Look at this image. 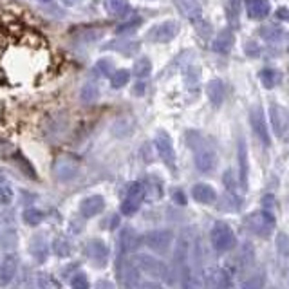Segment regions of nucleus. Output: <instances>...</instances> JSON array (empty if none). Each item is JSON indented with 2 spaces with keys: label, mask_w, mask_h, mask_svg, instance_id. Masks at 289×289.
Instances as JSON below:
<instances>
[{
  "label": "nucleus",
  "mask_w": 289,
  "mask_h": 289,
  "mask_svg": "<svg viewBox=\"0 0 289 289\" xmlns=\"http://www.w3.org/2000/svg\"><path fill=\"white\" fill-rule=\"evenodd\" d=\"M22 217H24V222L29 224V226H37V224H40L43 221V213L40 210H37V208H27Z\"/></svg>",
  "instance_id": "obj_32"
},
{
  "label": "nucleus",
  "mask_w": 289,
  "mask_h": 289,
  "mask_svg": "<svg viewBox=\"0 0 289 289\" xmlns=\"http://www.w3.org/2000/svg\"><path fill=\"white\" fill-rule=\"evenodd\" d=\"M239 11H241V0H231L230 2V20L235 22L239 18Z\"/></svg>",
  "instance_id": "obj_44"
},
{
  "label": "nucleus",
  "mask_w": 289,
  "mask_h": 289,
  "mask_svg": "<svg viewBox=\"0 0 289 289\" xmlns=\"http://www.w3.org/2000/svg\"><path fill=\"white\" fill-rule=\"evenodd\" d=\"M173 241V235L170 230H154L150 233H147L145 237V244H147L152 251L165 253L170 248Z\"/></svg>",
  "instance_id": "obj_9"
},
{
  "label": "nucleus",
  "mask_w": 289,
  "mask_h": 289,
  "mask_svg": "<svg viewBox=\"0 0 289 289\" xmlns=\"http://www.w3.org/2000/svg\"><path fill=\"white\" fill-rule=\"evenodd\" d=\"M13 203V190L5 181H0V206H7Z\"/></svg>",
  "instance_id": "obj_36"
},
{
  "label": "nucleus",
  "mask_w": 289,
  "mask_h": 289,
  "mask_svg": "<svg viewBox=\"0 0 289 289\" xmlns=\"http://www.w3.org/2000/svg\"><path fill=\"white\" fill-rule=\"evenodd\" d=\"M249 121H251V128L255 132V136L264 143V147H269L271 145V136H269L268 125H266V120H264L262 109L253 107L251 112H249Z\"/></svg>",
  "instance_id": "obj_10"
},
{
  "label": "nucleus",
  "mask_w": 289,
  "mask_h": 289,
  "mask_svg": "<svg viewBox=\"0 0 289 289\" xmlns=\"http://www.w3.org/2000/svg\"><path fill=\"white\" fill-rule=\"evenodd\" d=\"M211 244L219 253L230 251L231 248L235 246V235L228 224L224 222H217L215 226L211 228Z\"/></svg>",
  "instance_id": "obj_6"
},
{
  "label": "nucleus",
  "mask_w": 289,
  "mask_h": 289,
  "mask_svg": "<svg viewBox=\"0 0 289 289\" xmlns=\"http://www.w3.org/2000/svg\"><path fill=\"white\" fill-rule=\"evenodd\" d=\"M105 7H107V11L114 16L125 15L126 11H128L126 0H105Z\"/></svg>",
  "instance_id": "obj_28"
},
{
  "label": "nucleus",
  "mask_w": 289,
  "mask_h": 289,
  "mask_svg": "<svg viewBox=\"0 0 289 289\" xmlns=\"http://www.w3.org/2000/svg\"><path fill=\"white\" fill-rule=\"evenodd\" d=\"M136 266L139 268V271L143 273H147L148 277H152V279H168V268H166V264L158 260L156 257H150V255H137L136 257Z\"/></svg>",
  "instance_id": "obj_5"
},
{
  "label": "nucleus",
  "mask_w": 289,
  "mask_h": 289,
  "mask_svg": "<svg viewBox=\"0 0 289 289\" xmlns=\"http://www.w3.org/2000/svg\"><path fill=\"white\" fill-rule=\"evenodd\" d=\"M179 33V24L173 20H165L159 22L156 26H152L147 33V40L152 43H168L173 38L177 37Z\"/></svg>",
  "instance_id": "obj_3"
},
{
  "label": "nucleus",
  "mask_w": 289,
  "mask_h": 289,
  "mask_svg": "<svg viewBox=\"0 0 289 289\" xmlns=\"http://www.w3.org/2000/svg\"><path fill=\"white\" fill-rule=\"evenodd\" d=\"M205 284L210 288H230V275L221 268H210L205 273Z\"/></svg>",
  "instance_id": "obj_18"
},
{
  "label": "nucleus",
  "mask_w": 289,
  "mask_h": 289,
  "mask_svg": "<svg viewBox=\"0 0 289 289\" xmlns=\"http://www.w3.org/2000/svg\"><path fill=\"white\" fill-rule=\"evenodd\" d=\"M31 255L37 258L38 262H43L47 258V244L42 237H35L31 242Z\"/></svg>",
  "instance_id": "obj_26"
},
{
  "label": "nucleus",
  "mask_w": 289,
  "mask_h": 289,
  "mask_svg": "<svg viewBox=\"0 0 289 289\" xmlns=\"http://www.w3.org/2000/svg\"><path fill=\"white\" fill-rule=\"evenodd\" d=\"M269 118H271V125L275 128V134L279 137H284L286 132L289 128V116L288 111L280 105H271L269 107Z\"/></svg>",
  "instance_id": "obj_12"
},
{
  "label": "nucleus",
  "mask_w": 289,
  "mask_h": 289,
  "mask_svg": "<svg viewBox=\"0 0 289 289\" xmlns=\"http://www.w3.org/2000/svg\"><path fill=\"white\" fill-rule=\"evenodd\" d=\"M139 201H132V199H125L121 203V213L123 215H132V213H136L139 210Z\"/></svg>",
  "instance_id": "obj_37"
},
{
  "label": "nucleus",
  "mask_w": 289,
  "mask_h": 289,
  "mask_svg": "<svg viewBox=\"0 0 289 289\" xmlns=\"http://www.w3.org/2000/svg\"><path fill=\"white\" fill-rule=\"evenodd\" d=\"M145 194H147V190H145V186H143L141 183H132L130 186H128V190H126V199L139 201V203H141Z\"/></svg>",
  "instance_id": "obj_33"
},
{
  "label": "nucleus",
  "mask_w": 289,
  "mask_h": 289,
  "mask_svg": "<svg viewBox=\"0 0 289 289\" xmlns=\"http://www.w3.org/2000/svg\"><path fill=\"white\" fill-rule=\"evenodd\" d=\"M246 4V13L251 20H262L269 15L271 11V5H269V0H244Z\"/></svg>",
  "instance_id": "obj_17"
},
{
  "label": "nucleus",
  "mask_w": 289,
  "mask_h": 289,
  "mask_svg": "<svg viewBox=\"0 0 289 289\" xmlns=\"http://www.w3.org/2000/svg\"><path fill=\"white\" fill-rule=\"evenodd\" d=\"M128 80H130V73L126 71V69H120V71H114L111 76V83L114 89H121V87H125L128 83Z\"/></svg>",
  "instance_id": "obj_31"
},
{
  "label": "nucleus",
  "mask_w": 289,
  "mask_h": 289,
  "mask_svg": "<svg viewBox=\"0 0 289 289\" xmlns=\"http://www.w3.org/2000/svg\"><path fill=\"white\" fill-rule=\"evenodd\" d=\"M105 208V199L101 195H90V197H85L80 205V213L87 219L90 217H96L98 213H101Z\"/></svg>",
  "instance_id": "obj_15"
},
{
  "label": "nucleus",
  "mask_w": 289,
  "mask_h": 289,
  "mask_svg": "<svg viewBox=\"0 0 289 289\" xmlns=\"http://www.w3.org/2000/svg\"><path fill=\"white\" fill-rule=\"evenodd\" d=\"M244 224H246V228L251 233L262 237V239H268L271 235V231L275 230V217L268 210L253 211L251 215L246 217Z\"/></svg>",
  "instance_id": "obj_2"
},
{
  "label": "nucleus",
  "mask_w": 289,
  "mask_h": 289,
  "mask_svg": "<svg viewBox=\"0 0 289 289\" xmlns=\"http://www.w3.org/2000/svg\"><path fill=\"white\" fill-rule=\"evenodd\" d=\"M98 96H100V89H98V85L94 82H87V83L82 87L80 90V100L83 101L85 105H92L98 101Z\"/></svg>",
  "instance_id": "obj_23"
},
{
  "label": "nucleus",
  "mask_w": 289,
  "mask_h": 289,
  "mask_svg": "<svg viewBox=\"0 0 289 289\" xmlns=\"http://www.w3.org/2000/svg\"><path fill=\"white\" fill-rule=\"evenodd\" d=\"M137 271H139V268L136 266V262L121 258L120 264H118V277H120L121 284L125 286V288H134V286L139 284V275H137Z\"/></svg>",
  "instance_id": "obj_11"
},
{
  "label": "nucleus",
  "mask_w": 289,
  "mask_h": 289,
  "mask_svg": "<svg viewBox=\"0 0 289 289\" xmlns=\"http://www.w3.org/2000/svg\"><path fill=\"white\" fill-rule=\"evenodd\" d=\"M78 161L73 158V156H58L56 161L53 165V172H54V177L58 181H62V183H67L71 179H74L78 175Z\"/></svg>",
  "instance_id": "obj_7"
},
{
  "label": "nucleus",
  "mask_w": 289,
  "mask_h": 289,
  "mask_svg": "<svg viewBox=\"0 0 289 289\" xmlns=\"http://www.w3.org/2000/svg\"><path fill=\"white\" fill-rule=\"evenodd\" d=\"M179 199V205H184V197H183V194L179 192V194H175V201Z\"/></svg>",
  "instance_id": "obj_50"
},
{
  "label": "nucleus",
  "mask_w": 289,
  "mask_h": 289,
  "mask_svg": "<svg viewBox=\"0 0 289 289\" xmlns=\"http://www.w3.org/2000/svg\"><path fill=\"white\" fill-rule=\"evenodd\" d=\"M16 269H18V257L13 255V253L5 255L2 258V262H0V284L2 286L9 284L11 280L15 279Z\"/></svg>",
  "instance_id": "obj_16"
},
{
  "label": "nucleus",
  "mask_w": 289,
  "mask_h": 289,
  "mask_svg": "<svg viewBox=\"0 0 289 289\" xmlns=\"http://www.w3.org/2000/svg\"><path fill=\"white\" fill-rule=\"evenodd\" d=\"M145 239H141V235L132 228H123L120 231V249L121 253H132L136 251L137 248L141 246V242Z\"/></svg>",
  "instance_id": "obj_13"
},
{
  "label": "nucleus",
  "mask_w": 289,
  "mask_h": 289,
  "mask_svg": "<svg viewBox=\"0 0 289 289\" xmlns=\"http://www.w3.org/2000/svg\"><path fill=\"white\" fill-rule=\"evenodd\" d=\"M96 73L101 74V76H107V74L114 73V71H112L111 60H100V62L96 63Z\"/></svg>",
  "instance_id": "obj_41"
},
{
  "label": "nucleus",
  "mask_w": 289,
  "mask_h": 289,
  "mask_svg": "<svg viewBox=\"0 0 289 289\" xmlns=\"http://www.w3.org/2000/svg\"><path fill=\"white\" fill-rule=\"evenodd\" d=\"M156 150H158L159 158L163 159V163L168 166L170 170H175V150H173L172 139H170L168 132L166 130H159L156 134Z\"/></svg>",
  "instance_id": "obj_8"
},
{
  "label": "nucleus",
  "mask_w": 289,
  "mask_h": 289,
  "mask_svg": "<svg viewBox=\"0 0 289 289\" xmlns=\"http://www.w3.org/2000/svg\"><path fill=\"white\" fill-rule=\"evenodd\" d=\"M54 253H56L58 257H67L69 253H71L69 242L65 241V239H56V241H54Z\"/></svg>",
  "instance_id": "obj_40"
},
{
  "label": "nucleus",
  "mask_w": 289,
  "mask_h": 289,
  "mask_svg": "<svg viewBox=\"0 0 289 289\" xmlns=\"http://www.w3.org/2000/svg\"><path fill=\"white\" fill-rule=\"evenodd\" d=\"M258 80H260V83H262L266 89H273V87H277L280 82V73L279 71H275V69H262L260 74H258Z\"/></svg>",
  "instance_id": "obj_25"
},
{
  "label": "nucleus",
  "mask_w": 289,
  "mask_h": 289,
  "mask_svg": "<svg viewBox=\"0 0 289 289\" xmlns=\"http://www.w3.org/2000/svg\"><path fill=\"white\" fill-rule=\"evenodd\" d=\"M192 197H194L197 203H201V205H211V203L217 199V194L210 184L199 183L192 188Z\"/></svg>",
  "instance_id": "obj_20"
},
{
  "label": "nucleus",
  "mask_w": 289,
  "mask_h": 289,
  "mask_svg": "<svg viewBox=\"0 0 289 289\" xmlns=\"http://www.w3.org/2000/svg\"><path fill=\"white\" fill-rule=\"evenodd\" d=\"M101 35H103V31L101 29H87V31H83L82 35L78 37L80 42H94V40H98V38H101Z\"/></svg>",
  "instance_id": "obj_39"
},
{
  "label": "nucleus",
  "mask_w": 289,
  "mask_h": 289,
  "mask_svg": "<svg viewBox=\"0 0 289 289\" xmlns=\"http://www.w3.org/2000/svg\"><path fill=\"white\" fill-rule=\"evenodd\" d=\"M85 253H87L90 258H94V260L105 262L107 257H109V246H107L103 241H100V239H92V241L87 242Z\"/></svg>",
  "instance_id": "obj_21"
},
{
  "label": "nucleus",
  "mask_w": 289,
  "mask_h": 289,
  "mask_svg": "<svg viewBox=\"0 0 289 289\" xmlns=\"http://www.w3.org/2000/svg\"><path fill=\"white\" fill-rule=\"evenodd\" d=\"M71 286H73L74 289H87L89 288V280H87L85 275L78 273L73 280H71Z\"/></svg>",
  "instance_id": "obj_43"
},
{
  "label": "nucleus",
  "mask_w": 289,
  "mask_h": 289,
  "mask_svg": "<svg viewBox=\"0 0 289 289\" xmlns=\"http://www.w3.org/2000/svg\"><path fill=\"white\" fill-rule=\"evenodd\" d=\"M275 244H277V253H279V255L284 258V260H288V262H289V237H288V233H284V231H279V235H277V241H275Z\"/></svg>",
  "instance_id": "obj_27"
},
{
  "label": "nucleus",
  "mask_w": 289,
  "mask_h": 289,
  "mask_svg": "<svg viewBox=\"0 0 289 289\" xmlns=\"http://www.w3.org/2000/svg\"><path fill=\"white\" fill-rule=\"evenodd\" d=\"M233 43H235V35L231 29H222L217 38L213 40V51L215 53H221V54H228L233 47Z\"/></svg>",
  "instance_id": "obj_19"
},
{
  "label": "nucleus",
  "mask_w": 289,
  "mask_h": 289,
  "mask_svg": "<svg viewBox=\"0 0 289 289\" xmlns=\"http://www.w3.org/2000/svg\"><path fill=\"white\" fill-rule=\"evenodd\" d=\"M40 2H49V0H40Z\"/></svg>",
  "instance_id": "obj_51"
},
{
  "label": "nucleus",
  "mask_w": 289,
  "mask_h": 289,
  "mask_svg": "<svg viewBox=\"0 0 289 289\" xmlns=\"http://www.w3.org/2000/svg\"><path fill=\"white\" fill-rule=\"evenodd\" d=\"M134 76H137V78H145V76H148L150 74V71H152V62L148 60V58H139V60H136L134 62Z\"/></svg>",
  "instance_id": "obj_29"
},
{
  "label": "nucleus",
  "mask_w": 289,
  "mask_h": 289,
  "mask_svg": "<svg viewBox=\"0 0 289 289\" xmlns=\"http://www.w3.org/2000/svg\"><path fill=\"white\" fill-rule=\"evenodd\" d=\"M246 53L251 54V56H257V54H258V47L255 45V42H246Z\"/></svg>",
  "instance_id": "obj_49"
},
{
  "label": "nucleus",
  "mask_w": 289,
  "mask_h": 289,
  "mask_svg": "<svg viewBox=\"0 0 289 289\" xmlns=\"http://www.w3.org/2000/svg\"><path fill=\"white\" fill-rule=\"evenodd\" d=\"M195 26H197V31H199V35L203 38H208L210 37V24H206L205 20H203V18H201V20H197L195 22Z\"/></svg>",
  "instance_id": "obj_45"
},
{
  "label": "nucleus",
  "mask_w": 289,
  "mask_h": 289,
  "mask_svg": "<svg viewBox=\"0 0 289 289\" xmlns=\"http://www.w3.org/2000/svg\"><path fill=\"white\" fill-rule=\"evenodd\" d=\"M266 284V279L264 277H260V275H253L251 279L249 280H246L244 284H242V288H249V289H253V288H262V286Z\"/></svg>",
  "instance_id": "obj_42"
},
{
  "label": "nucleus",
  "mask_w": 289,
  "mask_h": 289,
  "mask_svg": "<svg viewBox=\"0 0 289 289\" xmlns=\"http://www.w3.org/2000/svg\"><path fill=\"white\" fill-rule=\"evenodd\" d=\"M239 166H241V186L248 188V150L244 141L239 143Z\"/></svg>",
  "instance_id": "obj_24"
},
{
  "label": "nucleus",
  "mask_w": 289,
  "mask_h": 289,
  "mask_svg": "<svg viewBox=\"0 0 289 289\" xmlns=\"http://www.w3.org/2000/svg\"><path fill=\"white\" fill-rule=\"evenodd\" d=\"M38 284L43 286V288H60V282H58V280H54L51 275H45V277H42V279L38 280Z\"/></svg>",
  "instance_id": "obj_46"
},
{
  "label": "nucleus",
  "mask_w": 289,
  "mask_h": 289,
  "mask_svg": "<svg viewBox=\"0 0 289 289\" xmlns=\"http://www.w3.org/2000/svg\"><path fill=\"white\" fill-rule=\"evenodd\" d=\"M112 130H114V134L116 136H120V137H123V136H128L132 132V123L126 118H121V120H118L114 123V126H112Z\"/></svg>",
  "instance_id": "obj_34"
},
{
  "label": "nucleus",
  "mask_w": 289,
  "mask_h": 289,
  "mask_svg": "<svg viewBox=\"0 0 289 289\" xmlns=\"http://www.w3.org/2000/svg\"><path fill=\"white\" fill-rule=\"evenodd\" d=\"M258 35L268 42H277L279 38H282V29L277 26H262L258 29Z\"/></svg>",
  "instance_id": "obj_30"
},
{
  "label": "nucleus",
  "mask_w": 289,
  "mask_h": 289,
  "mask_svg": "<svg viewBox=\"0 0 289 289\" xmlns=\"http://www.w3.org/2000/svg\"><path fill=\"white\" fill-rule=\"evenodd\" d=\"M206 96L213 107H221L222 100H224V85L221 80H211L206 85Z\"/></svg>",
  "instance_id": "obj_22"
},
{
  "label": "nucleus",
  "mask_w": 289,
  "mask_h": 289,
  "mask_svg": "<svg viewBox=\"0 0 289 289\" xmlns=\"http://www.w3.org/2000/svg\"><path fill=\"white\" fill-rule=\"evenodd\" d=\"M120 45H107V49H114V51H120V53L126 54V56H130L134 54L139 49L137 42H118Z\"/></svg>",
  "instance_id": "obj_35"
},
{
  "label": "nucleus",
  "mask_w": 289,
  "mask_h": 289,
  "mask_svg": "<svg viewBox=\"0 0 289 289\" xmlns=\"http://www.w3.org/2000/svg\"><path fill=\"white\" fill-rule=\"evenodd\" d=\"M277 18H279V20L289 22V7H279V9H277Z\"/></svg>",
  "instance_id": "obj_48"
},
{
  "label": "nucleus",
  "mask_w": 289,
  "mask_h": 289,
  "mask_svg": "<svg viewBox=\"0 0 289 289\" xmlns=\"http://www.w3.org/2000/svg\"><path fill=\"white\" fill-rule=\"evenodd\" d=\"M173 4L184 18H188L194 24L203 18V9H201L199 0H173Z\"/></svg>",
  "instance_id": "obj_14"
},
{
  "label": "nucleus",
  "mask_w": 289,
  "mask_h": 289,
  "mask_svg": "<svg viewBox=\"0 0 289 289\" xmlns=\"http://www.w3.org/2000/svg\"><path fill=\"white\" fill-rule=\"evenodd\" d=\"M222 183L226 186L228 192L231 194H237V181H235V173L231 172V170H226L224 175H222Z\"/></svg>",
  "instance_id": "obj_38"
},
{
  "label": "nucleus",
  "mask_w": 289,
  "mask_h": 289,
  "mask_svg": "<svg viewBox=\"0 0 289 289\" xmlns=\"http://www.w3.org/2000/svg\"><path fill=\"white\" fill-rule=\"evenodd\" d=\"M141 24V18H134V20L126 22V24H121L120 27H118V33H125V31H130V29H134V27H137Z\"/></svg>",
  "instance_id": "obj_47"
},
{
  "label": "nucleus",
  "mask_w": 289,
  "mask_h": 289,
  "mask_svg": "<svg viewBox=\"0 0 289 289\" xmlns=\"http://www.w3.org/2000/svg\"><path fill=\"white\" fill-rule=\"evenodd\" d=\"M186 141H188V147L195 152V166L201 172H211L217 165V156L215 152L211 150V147H208V143L203 136H201L197 130H188L186 134Z\"/></svg>",
  "instance_id": "obj_1"
},
{
  "label": "nucleus",
  "mask_w": 289,
  "mask_h": 289,
  "mask_svg": "<svg viewBox=\"0 0 289 289\" xmlns=\"http://www.w3.org/2000/svg\"><path fill=\"white\" fill-rule=\"evenodd\" d=\"M195 248V237L192 230H183L181 235L177 237V244H175V251H173V258L175 264L179 266H186L190 262V257L194 253Z\"/></svg>",
  "instance_id": "obj_4"
}]
</instances>
